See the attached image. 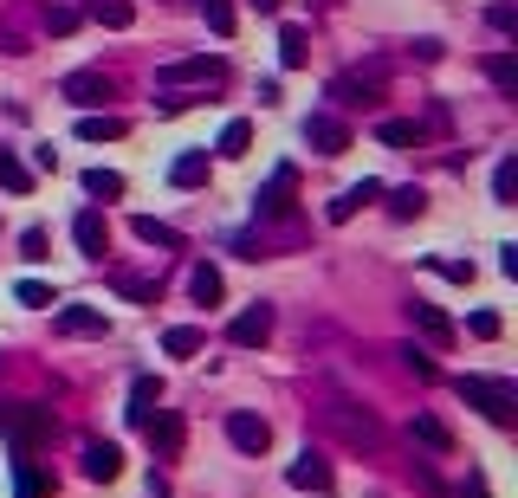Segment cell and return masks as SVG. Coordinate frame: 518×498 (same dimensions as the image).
I'll use <instances>...</instances> for the list:
<instances>
[{"instance_id":"cell-41","label":"cell","mask_w":518,"mask_h":498,"mask_svg":"<svg viewBox=\"0 0 518 498\" xmlns=\"http://www.w3.org/2000/svg\"><path fill=\"white\" fill-rule=\"evenodd\" d=\"M486 20H493V33H518V7H512V0H499V7H486Z\"/></svg>"},{"instance_id":"cell-39","label":"cell","mask_w":518,"mask_h":498,"mask_svg":"<svg viewBox=\"0 0 518 498\" xmlns=\"http://www.w3.org/2000/svg\"><path fill=\"white\" fill-rule=\"evenodd\" d=\"M395 356H402V363L415 369V382H434V356H428V350H415V343H402V350H395Z\"/></svg>"},{"instance_id":"cell-22","label":"cell","mask_w":518,"mask_h":498,"mask_svg":"<svg viewBox=\"0 0 518 498\" xmlns=\"http://www.w3.org/2000/svg\"><path fill=\"white\" fill-rule=\"evenodd\" d=\"M383 195H389V214L395 220H421V214H428V195H421L415 182H408V188H383Z\"/></svg>"},{"instance_id":"cell-40","label":"cell","mask_w":518,"mask_h":498,"mask_svg":"<svg viewBox=\"0 0 518 498\" xmlns=\"http://www.w3.org/2000/svg\"><path fill=\"white\" fill-rule=\"evenodd\" d=\"M467 330H473V337H486V343H493L506 324H499V311H473V317H467Z\"/></svg>"},{"instance_id":"cell-6","label":"cell","mask_w":518,"mask_h":498,"mask_svg":"<svg viewBox=\"0 0 518 498\" xmlns=\"http://www.w3.org/2000/svg\"><path fill=\"white\" fill-rule=\"evenodd\" d=\"M292 195H298V169H292V162H279V169H272V182L253 195L259 220H292Z\"/></svg>"},{"instance_id":"cell-8","label":"cell","mask_w":518,"mask_h":498,"mask_svg":"<svg viewBox=\"0 0 518 498\" xmlns=\"http://www.w3.org/2000/svg\"><path fill=\"white\" fill-rule=\"evenodd\" d=\"M285 479H292V486H298V492H331V486H337V473H331V460H324V453H318V447H305V453H298V460H292V466H285Z\"/></svg>"},{"instance_id":"cell-10","label":"cell","mask_w":518,"mask_h":498,"mask_svg":"<svg viewBox=\"0 0 518 498\" xmlns=\"http://www.w3.org/2000/svg\"><path fill=\"white\" fill-rule=\"evenodd\" d=\"M272 324H279V317H272V304H247V311L227 324V337H234L240 350H259V343L272 337Z\"/></svg>"},{"instance_id":"cell-12","label":"cell","mask_w":518,"mask_h":498,"mask_svg":"<svg viewBox=\"0 0 518 498\" xmlns=\"http://www.w3.org/2000/svg\"><path fill=\"white\" fill-rule=\"evenodd\" d=\"M78 466H85V479H98V486H111V479L124 473V453H117V440H85V453H78Z\"/></svg>"},{"instance_id":"cell-26","label":"cell","mask_w":518,"mask_h":498,"mask_svg":"<svg viewBox=\"0 0 518 498\" xmlns=\"http://www.w3.org/2000/svg\"><path fill=\"white\" fill-rule=\"evenodd\" d=\"M493 201H499V207H518V156H499V169H493Z\"/></svg>"},{"instance_id":"cell-21","label":"cell","mask_w":518,"mask_h":498,"mask_svg":"<svg viewBox=\"0 0 518 498\" xmlns=\"http://www.w3.org/2000/svg\"><path fill=\"white\" fill-rule=\"evenodd\" d=\"M408 317H415V330H428L434 343H454V324H447V311H434V304H408Z\"/></svg>"},{"instance_id":"cell-13","label":"cell","mask_w":518,"mask_h":498,"mask_svg":"<svg viewBox=\"0 0 518 498\" xmlns=\"http://www.w3.org/2000/svg\"><path fill=\"white\" fill-rule=\"evenodd\" d=\"M52 324H59V337H104V330H111V317H104L98 304H65Z\"/></svg>"},{"instance_id":"cell-29","label":"cell","mask_w":518,"mask_h":498,"mask_svg":"<svg viewBox=\"0 0 518 498\" xmlns=\"http://www.w3.org/2000/svg\"><path fill=\"white\" fill-rule=\"evenodd\" d=\"M124 136V117H85L78 123V143H117Z\"/></svg>"},{"instance_id":"cell-34","label":"cell","mask_w":518,"mask_h":498,"mask_svg":"<svg viewBox=\"0 0 518 498\" xmlns=\"http://www.w3.org/2000/svg\"><path fill=\"white\" fill-rule=\"evenodd\" d=\"M195 7H201V20H208L214 26V33H234V0H195Z\"/></svg>"},{"instance_id":"cell-31","label":"cell","mask_w":518,"mask_h":498,"mask_svg":"<svg viewBox=\"0 0 518 498\" xmlns=\"http://www.w3.org/2000/svg\"><path fill=\"white\" fill-rule=\"evenodd\" d=\"M415 440H421V447H434V453H454V434H447L434 414H415Z\"/></svg>"},{"instance_id":"cell-7","label":"cell","mask_w":518,"mask_h":498,"mask_svg":"<svg viewBox=\"0 0 518 498\" xmlns=\"http://www.w3.org/2000/svg\"><path fill=\"white\" fill-rule=\"evenodd\" d=\"M305 143L318 149V156H344V149H350V123L331 117V110H318V117H305Z\"/></svg>"},{"instance_id":"cell-33","label":"cell","mask_w":518,"mask_h":498,"mask_svg":"<svg viewBox=\"0 0 518 498\" xmlns=\"http://www.w3.org/2000/svg\"><path fill=\"white\" fill-rule=\"evenodd\" d=\"M247 143H253V123L234 117V123L221 130V143H214V149H221V156H247Z\"/></svg>"},{"instance_id":"cell-38","label":"cell","mask_w":518,"mask_h":498,"mask_svg":"<svg viewBox=\"0 0 518 498\" xmlns=\"http://www.w3.org/2000/svg\"><path fill=\"white\" fill-rule=\"evenodd\" d=\"M78 20H85V13H78V7H46V33H78Z\"/></svg>"},{"instance_id":"cell-25","label":"cell","mask_w":518,"mask_h":498,"mask_svg":"<svg viewBox=\"0 0 518 498\" xmlns=\"http://www.w3.org/2000/svg\"><path fill=\"white\" fill-rule=\"evenodd\" d=\"M188 292H195V304H221V292H227V285H221V272H214L208 259H201V266L188 272Z\"/></svg>"},{"instance_id":"cell-28","label":"cell","mask_w":518,"mask_h":498,"mask_svg":"<svg viewBox=\"0 0 518 498\" xmlns=\"http://www.w3.org/2000/svg\"><path fill=\"white\" fill-rule=\"evenodd\" d=\"M85 195L91 201H117V195H124V175H117V169H85Z\"/></svg>"},{"instance_id":"cell-36","label":"cell","mask_w":518,"mask_h":498,"mask_svg":"<svg viewBox=\"0 0 518 498\" xmlns=\"http://www.w3.org/2000/svg\"><path fill=\"white\" fill-rule=\"evenodd\" d=\"M428 272H441L447 285H473V259H428Z\"/></svg>"},{"instance_id":"cell-18","label":"cell","mask_w":518,"mask_h":498,"mask_svg":"<svg viewBox=\"0 0 518 498\" xmlns=\"http://www.w3.org/2000/svg\"><path fill=\"white\" fill-rule=\"evenodd\" d=\"M376 136H383L389 149H421V143H428V130H421L415 117H383V123H376Z\"/></svg>"},{"instance_id":"cell-42","label":"cell","mask_w":518,"mask_h":498,"mask_svg":"<svg viewBox=\"0 0 518 498\" xmlns=\"http://www.w3.org/2000/svg\"><path fill=\"white\" fill-rule=\"evenodd\" d=\"M46 246H52L46 227H26V233H20V259H46Z\"/></svg>"},{"instance_id":"cell-27","label":"cell","mask_w":518,"mask_h":498,"mask_svg":"<svg viewBox=\"0 0 518 498\" xmlns=\"http://www.w3.org/2000/svg\"><path fill=\"white\" fill-rule=\"evenodd\" d=\"M279 59L292 65V72L311 59V33H305V26H285V33H279Z\"/></svg>"},{"instance_id":"cell-45","label":"cell","mask_w":518,"mask_h":498,"mask_svg":"<svg viewBox=\"0 0 518 498\" xmlns=\"http://www.w3.org/2000/svg\"><path fill=\"white\" fill-rule=\"evenodd\" d=\"M467 498H493L486 492V473H467Z\"/></svg>"},{"instance_id":"cell-4","label":"cell","mask_w":518,"mask_h":498,"mask_svg":"<svg viewBox=\"0 0 518 498\" xmlns=\"http://www.w3.org/2000/svg\"><path fill=\"white\" fill-rule=\"evenodd\" d=\"M221 78H227V59H208V52L156 65V85H162V91H182V85H221Z\"/></svg>"},{"instance_id":"cell-11","label":"cell","mask_w":518,"mask_h":498,"mask_svg":"<svg viewBox=\"0 0 518 498\" xmlns=\"http://www.w3.org/2000/svg\"><path fill=\"white\" fill-rule=\"evenodd\" d=\"M72 240H78V253H85V259H104V253H111V227H104V214H98V207H78Z\"/></svg>"},{"instance_id":"cell-5","label":"cell","mask_w":518,"mask_h":498,"mask_svg":"<svg viewBox=\"0 0 518 498\" xmlns=\"http://www.w3.org/2000/svg\"><path fill=\"white\" fill-rule=\"evenodd\" d=\"M59 98H65V104H78V110H91V117H98V110H104V104L117 98V85H111V78H104V72H72V78H59Z\"/></svg>"},{"instance_id":"cell-19","label":"cell","mask_w":518,"mask_h":498,"mask_svg":"<svg viewBox=\"0 0 518 498\" xmlns=\"http://www.w3.org/2000/svg\"><path fill=\"white\" fill-rule=\"evenodd\" d=\"M169 182H175V188H201V182H208V149L175 156V162H169Z\"/></svg>"},{"instance_id":"cell-3","label":"cell","mask_w":518,"mask_h":498,"mask_svg":"<svg viewBox=\"0 0 518 498\" xmlns=\"http://www.w3.org/2000/svg\"><path fill=\"white\" fill-rule=\"evenodd\" d=\"M318 421L331 427L344 447H383V421H376L370 408H357V401H324Z\"/></svg>"},{"instance_id":"cell-14","label":"cell","mask_w":518,"mask_h":498,"mask_svg":"<svg viewBox=\"0 0 518 498\" xmlns=\"http://www.w3.org/2000/svg\"><path fill=\"white\" fill-rule=\"evenodd\" d=\"M130 427H149V421H156V414H162V382L156 376H136L130 382Z\"/></svg>"},{"instance_id":"cell-20","label":"cell","mask_w":518,"mask_h":498,"mask_svg":"<svg viewBox=\"0 0 518 498\" xmlns=\"http://www.w3.org/2000/svg\"><path fill=\"white\" fill-rule=\"evenodd\" d=\"M85 13H91L98 26H111V33H124V26L136 20V7H130V0H85Z\"/></svg>"},{"instance_id":"cell-16","label":"cell","mask_w":518,"mask_h":498,"mask_svg":"<svg viewBox=\"0 0 518 498\" xmlns=\"http://www.w3.org/2000/svg\"><path fill=\"white\" fill-rule=\"evenodd\" d=\"M143 434H149V447H156L162 460H175V453H182V414H175V408H162L156 421L143 427Z\"/></svg>"},{"instance_id":"cell-44","label":"cell","mask_w":518,"mask_h":498,"mask_svg":"<svg viewBox=\"0 0 518 498\" xmlns=\"http://www.w3.org/2000/svg\"><path fill=\"white\" fill-rule=\"evenodd\" d=\"M408 473H415V486H421V492H428V498H441V479H434V473H428V466H408Z\"/></svg>"},{"instance_id":"cell-35","label":"cell","mask_w":518,"mask_h":498,"mask_svg":"<svg viewBox=\"0 0 518 498\" xmlns=\"http://www.w3.org/2000/svg\"><path fill=\"white\" fill-rule=\"evenodd\" d=\"M0 188H13V195H26V188H33V169H26V162H13L7 149H0Z\"/></svg>"},{"instance_id":"cell-24","label":"cell","mask_w":518,"mask_h":498,"mask_svg":"<svg viewBox=\"0 0 518 498\" xmlns=\"http://www.w3.org/2000/svg\"><path fill=\"white\" fill-rule=\"evenodd\" d=\"M13 498H52V473L33 460H20V479H13Z\"/></svg>"},{"instance_id":"cell-1","label":"cell","mask_w":518,"mask_h":498,"mask_svg":"<svg viewBox=\"0 0 518 498\" xmlns=\"http://www.w3.org/2000/svg\"><path fill=\"white\" fill-rule=\"evenodd\" d=\"M0 434L13 440L20 460H33V453L59 434V414H52L46 401H0Z\"/></svg>"},{"instance_id":"cell-23","label":"cell","mask_w":518,"mask_h":498,"mask_svg":"<svg viewBox=\"0 0 518 498\" xmlns=\"http://www.w3.org/2000/svg\"><path fill=\"white\" fill-rule=\"evenodd\" d=\"M486 78H493L499 98H518V59L512 52H493V59H486Z\"/></svg>"},{"instance_id":"cell-2","label":"cell","mask_w":518,"mask_h":498,"mask_svg":"<svg viewBox=\"0 0 518 498\" xmlns=\"http://www.w3.org/2000/svg\"><path fill=\"white\" fill-rule=\"evenodd\" d=\"M454 395L467 401V408H480L493 427H512V421H518V389H512L506 376H460Z\"/></svg>"},{"instance_id":"cell-15","label":"cell","mask_w":518,"mask_h":498,"mask_svg":"<svg viewBox=\"0 0 518 498\" xmlns=\"http://www.w3.org/2000/svg\"><path fill=\"white\" fill-rule=\"evenodd\" d=\"M370 201H383V182H370V175H363V182H350L344 195L331 201V220H337V227H344V220H357V214H363V207H370Z\"/></svg>"},{"instance_id":"cell-46","label":"cell","mask_w":518,"mask_h":498,"mask_svg":"<svg viewBox=\"0 0 518 498\" xmlns=\"http://www.w3.org/2000/svg\"><path fill=\"white\" fill-rule=\"evenodd\" d=\"M253 7H259V13H279V0H253Z\"/></svg>"},{"instance_id":"cell-9","label":"cell","mask_w":518,"mask_h":498,"mask_svg":"<svg viewBox=\"0 0 518 498\" xmlns=\"http://www.w3.org/2000/svg\"><path fill=\"white\" fill-rule=\"evenodd\" d=\"M227 440L259 460V453L272 447V421H266V414H247V408H240V414H227Z\"/></svg>"},{"instance_id":"cell-32","label":"cell","mask_w":518,"mask_h":498,"mask_svg":"<svg viewBox=\"0 0 518 498\" xmlns=\"http://www.w3.org/2000/svg\"><path fill=\"white\" fill-rule=\"evenodd\" d=\"M111 285L124 292L130 304H156V279H136V272H111Z\"/></svg>"},{"instance_id":"cell-43","label":"cell","mask_w":518,"mask_h":498,"mask_svg":"<svg viewBox=\"0 0 518 498\" xmlns=\"http://www.w3.org/2000/svg\"><path fill=\"white\" fill-rule=\"evenodd\" d=\"M408 52H415L421 65H434V59H441V39H415V46H408Z\"/></svg>"},{"instance_id":"cell-30","label":"cell","mask_w":518,"mask_h":498,"mask_svg":"<svg viewBox=\"0 0 518 498\" xmlns=\"http://www.w3.org/2000/svg\"><path fill=\"white\" fill-rule=\"evenodd\" d=\"M201 343H208V337H201L195 324H175V330H162V350H169V356H195Z\"/></svg>"},{"instance_id":"cell-17","label":"cell","mask_w":518,"mask_h":498,"mask_svg":"<svg viewBox=\"0 0 518 498\" xmlns=\"http://www.w3.org/2000/svg\"><path fill=\"white\" fill-rule=\"evenodd\" d=\"M130 233H136L143 246H162V253H182V246H188L182 233H175L169 220H156V214H136V220H130Z\"/></svg>"},{"instance_id":"cell-37","label":"cell","mask_w":518,"mask_h":498,"mask_svg":"<svg viewBox=\"0 0 518 498\" xmlns=\"http://www.w3.org/2000/svg\"><path fill=\"white\" fill-rule=\"evenodd\" d=\"M13 298H20V304H33V311L59 304V298H52V285H39V279H20V285H13Z\"/></svg>"}]
</instances>
